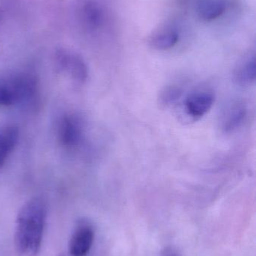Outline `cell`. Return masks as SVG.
<instances>
[{
  "instance_id": "cell-1",
  "label": "cell",
  "mask_w": 256,
  "mask_h": 256,
  "mask_svg": "<svg viewBox=\"0 0 256 256\" xmlns=\"http://www.w3.org/2000/svg\"><path fill=\"white\" fill-rule=\"evenodd\" d=\"M48 208L41 198L24 203L16 218L15 245L21 256H36L40 252L46 224Z\"/></svg>"
},
{
  "instance_id": "cell-2",
  "label": "cell",
  "mask_w": 256,
  "mask_h": 256,
  "mask_svg": "<svg viewBox=\"0 0 256 256\" xmlns=\"http://www.w3.org/2000/svg\"><path fill=\"white\" fill-rule=\"evenodd\" d=\"M37 80L28 72H13L0 76V106L9 108L27 103L37 92Z\"/></svg>"
},
{
  "instance_id": "cell-3",
  "label": "cell",
  "mask_w": 256,
  "mask_h": 256,
  "mask_svg": "<svg viewBox=\"0 0 256 256\" xmlns=\"http://www.w3.org/2000/svg\"><path fill=\"white\" fill-rule=\"evenodd\" d=\"M84 136V122L78 116L66 114L60 118L57 126V138L63 148L67 150L78 148Z\"/></svg>"
},
{
  "instance_id": "cell-4",
  "label": "cell",
  "mask_w": 256,
  "mask_h": 256,
  "mask_svg": "<svg viewBox=\"0 0 256 256\" xmlns=\"http://www.w3.org/2000/svg\"><path fill=\"white\" fill-rule=\"evenodd\" d=\"M95 239L94 228L91 222L85 219L78 221L69 242L70 256H87L90 252Z\"/></svg>"
},
{
  "instance_id": "cell-5",
  "label": "cell",
  "mask_w": 256,
  "mask_h": 256,
  "mask_svg": "<svg viewBox=\"0 0 256 256\" xmlns=\"http://www.w3.org/2000/svg\"><path fill=\"white\" fill-rule=\"evenodd\" d=\"M57 67L78 84H84L88 78V68L82 58L72 52L60 51L56 56Z\"/></svg>"
},
{
  "instance_id": "cell-6",
  "label": "cell",
  "mask_w": 256,
  "mask_h": 256,
  "mask_svg": "<svg viewBox=\"0 0 256 256\" xmlns=\"http://www.w3.org/2000/svg\"><path fill=\"white\" fill-rule=\"evenodd\" d=\"M214 103V94L210 92H194L185 99L183 110L188 118L198 121L210 112Z\"/></svg>"
},
{
  "instance_id": "cell-7",
  "label": "cell",
  "mask_w": 256,
  "mask_h": 256,
  "mask_svg": "<svg viewBox=\"0 0 256 256\" xmlns=\"http://www.w3.org/2000/svg\"><path fill=\"white\" fill-rule=\"evenodd\" d=\"M247 114L246 104L240 100H234L227 105L221 116V128L223 132L231 134L244 122Z\"/></svg>"
},
{
  "instance_id": "cell-8",
  "label": "cell",
  "mask_w": 256,
  "mask_h": 256,
  "mask_svg": "<svg viewBox=\"0 0 256 256\" xmlns=\"http://www.w3.org/2000/svg\"><path fill=\"white\" fill-rule=\"evenodd\" d=\"M194 10L197 16L204 22H212L226 12L225 0H195Z\"/></svg>"
},
{
  "instance_id": "cell-9",
  "label": "cell",
  "mask_w": 256,
  "mask_h": 256,
  "mask_svg": "<svg viewBox=\"0 0 256 256\" xmlns=\"http://www.w3.org/2000/svg\"><path fill=\"white\" fill-rule=\"evenodd\" d=\"M180 39L177 28L165 26L156 30L149 38V45L156 50H169L176 46Z\"/></svg>"
},
{
  "instance_id": "cell-10",
  "label": "cell",
  "mask_w": 256,
  "mask_h": 256,
  "mask_svg": "<svg viewBox=\"0 0 256 256\" xmlns=\"http://www.w3.org/2000/svg\"><path fill=\"white\" fill-rule=\"evenodd\" d=\"M19 140V130L13 124L0 126V171L6 165Z\"/></svg>"
},
{
  "instance_id": "cell-11",
  "label": "cell",
  "mask_w": 256,
  "mask_h": 256,
  "mask_svg": "<svg viewBox=\"0 0 256 256\" xmlns=\"http://www.w3.org/2000/svg\"><path fill=\"white\" fill-rule=\"evenodd\" d=\"M256 64L255 55H249L244 58L236 68L234 80L240 86H249L255 82Z\"/></svg>"
},
{
  "instance_id": "cell-12",
  "label": "cell",
  "mask_w": 256,
  "mask_h": 256,
  "mask_svg": "<svg viewBox=\"0 0 256 256\" xmlns=\"http://www.w3.org/2000/svg\"><path fill=\"white\" fill-rule=\"evenodd\" d=\"M84 20L91 28H97L103 22V12L98 4L87 2L83 8Z\"/></svg>"
},
{
  "instance_id": "cell-13",
  "label": "cell",
  "mask_w": 256,
  "mask_h": 256,
  "mask_svg": "<svg viewBox=\"0 0 256 256\" xmlns=\"http://www.w3.org/2000/svg\"><path fill=\"white\" fill-rule=\"evenodd\" d=\"M183 90L178 86L171 85L164 88L159 94V104L163 108H171L180 100Z\"/></svg>"
},
{
  "instance_id": "cell-14",
  "label": "cell",
  "mask_w": 256,
  "mask_h": 256,
  "mask_svg": "<svg viewBox=\"0 0 256 256\" xmlns=\"http://www.w3.org/2000/svg\"><path fill=\"white\" fill-rule=\"evenodd\" d=\"M178 256L177 252L172 248H167L163 252H162V256Z\"/></svg>"
}]
</instances>
